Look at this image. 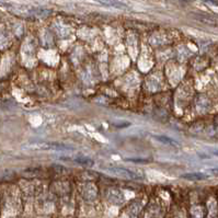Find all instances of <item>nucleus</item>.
<instances>
[{
  "mask_svg": "<svg viewBox=\"0 0 218 218\" xmlns=\"http://www.w3.org/2000/svg\"><path fill=\"white\" fill-rule=\"evenodd\" d=\"M24 149L37 150V151H66V150H70L71 146L53 143V141H40V143L26 145V146H24Z\"/></svg>",
  "mask_w": 218,
  "mask_h": 218,
  "instance_id": "nucleus-1",
  "label": "nucleus"
},
{
  "mask_svg": "<svg viewBox=\"0 0 218 218\" xmlns=\"http://www.w3.org/2000/svg\"><path fill=\"white\" fill-rule=\"evenodd\" d=\"M105 171L107 173L112 174V175L126 179V180H141L143 177L141 174L133 172L130 170H127V169H124V168H120V167H110V168H106Z\"/></svg>",
  "mask_w": 218,
  "mask_h": 218,
  "instance_id": "nucleus-2",
  "label": "nucleus"
},
{
  "mask_svg": "<svg viewBox=\"0 0 218 218\" xmlns=\"http://www.w3.org/2000/svg\"><path fill=\"white\" fill-rule=\"evenodd\" d=\"M60 158L64 160H71V161H74V162H77V163H79V164L85 166V167H92L93 163H94L90 158L82 157V156H76V157H70V158L64 156V157H60Z\"/></svg>",
  "mask_w": 218,
  "mask_h": 218,
  "instance_id": "nucleus-3",
  "label": "nucleus"
},
{
  "mask_svg": "<svg viewBox=\"0 0 218 218\" xmlns=\"http://www.w3.org/2000/svg\"><path fill=\"white\" fill-rule=\"evenodd\" d=\"M182 177H184L186 180H194V181H201V180H205L208 177L207 174L204 173H186L183 174Z\"/></svg>",
  "mask_w": 218,
  "mask_h": 218,
  "instance_id": "nucleus-4",
  "label": "nucleus"
},
{
  "mask_svg": "<svg viewBox=\"0 0 218 218\" xmlns=\"http://www.w3.org/2000/svg\"><path fill=\"white\" fill-rule=\"evenodd\" d=\"M157 139V141H159L160 143H163V144L166 145H170V146H177V143L173 139H171L169 137H166V136H154Z\"/></svg>",
  "mask_w": 218,
  "mask_h": 218,
  "instance_id": "nucleus-5",
  "label": "nucleus"
},
{
  "mask_svg": "<svg viewBox=\"0 0 218 218\" xmlns=\"http://www.w3.org/2000/svg\"><path fill=\"white\" fill-rule=\"evenodd\" d=\"M132 162H138V163H147L149 162V160H141V158H133V159H128Z\"/></svg>",
  "mask_w": 218,
  "mask_h": 218,
  "instance_id": "nucleus-6",
  "label": "nucleus"
}]
</instances>
